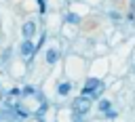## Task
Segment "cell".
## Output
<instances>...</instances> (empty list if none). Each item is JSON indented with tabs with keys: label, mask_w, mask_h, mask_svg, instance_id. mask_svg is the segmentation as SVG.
I'll list each match as a JSON object with an SVG mask.
<instances>
[{
	"label": "cell",
	"mask_w": 135,
	"mask_h": 122,
	"mask_svg": "<svg viewBox=\"0 0 135 122\" xmlns=\"http://www.w3.org/2000/svg\"><path fill=\"white\" fill-rule=\"evenodd\" d=\"M97 86H99V80H97V78H91V80L84 84V88H82V97H89Z\"/></svg>",
	"instance_id": "obj_1"
},
{
	"label": "cell",
	"mask_w": 135,
	"mask_h": 122,
	"mask_svg": "<svg viewBox=\"0 0 135 122\" xmlns=\"http://www.w3.org/2000/svg\"><path fill=\"white\" fill-rule=\"evenodd\" d=\"M34 50H36V46H34L30 40H25V42L21 44V53H23V55H32Z\"/></svg>",
	"instance_id": "obj_2"
},
{
	"label": "cell",
	"mask_w": 135,
	"mask_h": 122,
	"mask_svg": "<svg viewBox=\"0 0 135 122\" xmlns=\"http://www.w3.org/2000/svg\"><path fill=\"white\" fill-rule=\"evenodd\" d=\"M86 109H89V99H86V97H82L80 101H76V111H78V114H80V111H86Z\"/></svg>",
	"instance_id": "obj_3"
},
{
	"label": "cell",
	"mask_w": 135,
	"mask_h": 122,
	"mask_svg": "<svg viewBox=\"0 0 135 122\" xmlns=\"http://www.w3.org/2000/svg\"><path fill=\"white\" fill-rule=\"evenodd\" d=\"M34 32H36V25H34L32 21H27V23L23 25V34H25V38H30V36L34 34Z\"/></svg>",
	"instance_id": "obj_4"
},
{
	"label": "cell",
	"mask_w": 135,
	"mask_h": 122,
	"mask_svg": "<svg viewBox=\"0 0 135 122\" xmlns=\"http://www.w3.org/2000/svg\"><path fill=\"white\" fill-rule=\"evenodd\" d=\"M57 57H59V53H57L55 48H51V50L46 53V61H49V63H55V61H57Z\"/></svg>",
	"instance_id": "obj_5"
},
{
	"label": "cell",
	"mask_w": 135,
	"mask_h": 122,
	"mask_svg": "<svg viewBox=\"0 0 135 122\" xmlns=\"http://www.w3.org/2000/svg\"><path fill=\"white\" fill-rule=\"evenodd\" d=\"M70 88H72V84H70V82H63V84L59 86V95H68Z\"/></svg>",
	"instance_id": "obj_6"
},
{
	"label": "cell",
	"mask_w": 135,
	"mask_h": 122,
	"mask_svg": "<svg viewBox=\"0 0 135 122\" xmlns=\"http://www.w3.org/2000/svg\"><path fill=\"white\" fill-rule=\"evenodd\" d=\"M99 109H101V111H108V109H110V101H101V103H99Z\"/></svg>",
	"instance_id": "obj_7"
},
{
	"label": "cell",
	"mask_w": 135,
	"mask_h": 122,
	"mask_svg": "<svg viewBox=\"0 0 135 122\" xmlns=\"http://www.w3.org/2000/svg\"><path fill=\"white\" fill-rule=\"evenodd\" d=\"M65 19H68V21H72V23H76V21H78V17H76V15H68Z\"/></svg>",
	"instance_id": "obj_8"
}]
</instances>
